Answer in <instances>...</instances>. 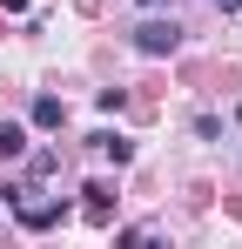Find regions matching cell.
<instances>
[{
    "label": "cell",
    "instance_id": "obj_1",
    "mask_svg": "<svg viewBox=\"0 0 242 249\" xmlns=\"http://www.w3.org/2000/svg\"><path fill=\"white\" fill-rule=\"evenodd\" d=\"M135 47H141V54H175V47H182V27H175V20H141V27H135Z\"/></svg>",
    "mask_w": 242,
    "mask_h": 249
},
{
    "label": "cell",
    "instance_id": "obj_2",
    "mask_svg": "<svg viewBox=\"0 0 242 249\" xmlns=\"http://www.w3.org/2000/svg\"><path fill=\"white\" fill-rule=\"evenodd\" d=\"M20 222L27 229H54L61 222V202H20Z\"/></svg>",
    "mask_w": 242,
    "mask_h": 249
},
{
    "label": "cell",
    "instance_id": "obj_3",
    "mask_svg": "<svg viewBox=\"0 0 242 249\" xmlns=\"http://www.w3.org/2000/svg\"><path fill=\"white\" fill-rule=\"evenodd\" d=\"M14 155H27V128H20V122H0V162H14Z\"/></svg>",
    "mask_w": 242,
    "mask_h": 249
},
{
    "label": "cell",
    "instance_id": "obj_4",
    "mask_svg": "<svg viewBox=\"0 0 242 249\" xmlns=\"http://www.w3.org/2000/svg\"><path fill=\"white\" fill-rule=\"evenodd\" d=\"M61 122H68V108H61L54 94H40L34 101V128H61Z\"/></svg>",
    "mask_w": 242,
    "mask_h": 249
},
{
    "label": "cell",
    "instance_id": "obj_5",
    "mask_svg": "<svg viewBox=\"0 0 242 249\" xmlns=\"http://www.w3.org/2000/svg\"><path fill=\"white\" fill-rule=\"evenodd\" d=\"M81 196H87V215H94V222H101V215H108V202H115V189H108V182H87Z\"/></svg>",
    "mask_w": 242,
    "mask_h": 249
},
{
    "label": "cell",
    "instance_id": "obj_6",
    "mask_svg": "<svg viewBox=\"0 0 242 249\" xmlns=\"http://www.w3.org/2000/svg\"><path fill=\"white\" fill-rule=\"evenodd\" d=\"M94 148H101V155H115V162L135 155V142H128V135H94Z\"/></svg>",
    "mask_w": 242,
    "mask_h": 249
},
{
    "label": "cell",
    "instance_id": "obj_7",
    "mask_svg": "<svg viewBox=\"0 0 242 249\" xmlns=\"http://www.w3.org/2000/svg\"><path fill=\"white\" fill-rule=\"evenodd\" d=\"M215 7H229V14H242V0H215Z\"/></svg>",
    "mask_w": 242,
    "mask_h": 249
},
{
    "label": "cell",
    "instance_id": "obj_8",
    "mask_svg": "<svg viewBox=\"0 0 242 249\" xmlns=\"http://www.w3.org/2000/svg\"><path fill=\"white\" fill-rule=\"evenodd\" d=\"M148 7H155V0H148Z\"/></svg>",
    "mask_w": 242,
    "mask_h": 249
}]
</instances>
